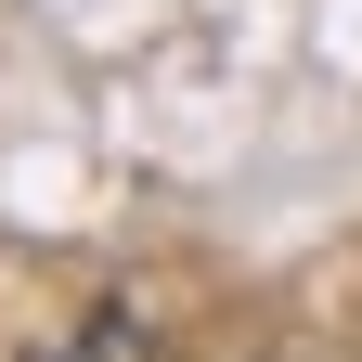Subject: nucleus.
I'll list each match as a JSON object with an SVG mask.
<instances>
[{"label": "nucleus", "mask_w": 362, "mask_h": 362, "mask_svg": "<svg viewBox=\"0 0 362 362\" xmlns=\"http://www.w3.org/2000/svg\"><path fill=\"white\" fill-rule=\"evenodd\" d=\"M39 362H168V337L143 324V310H90V324H78V337H52Z\"/></svg>", "instance_id": "f257e3e1"}]
</instances>
